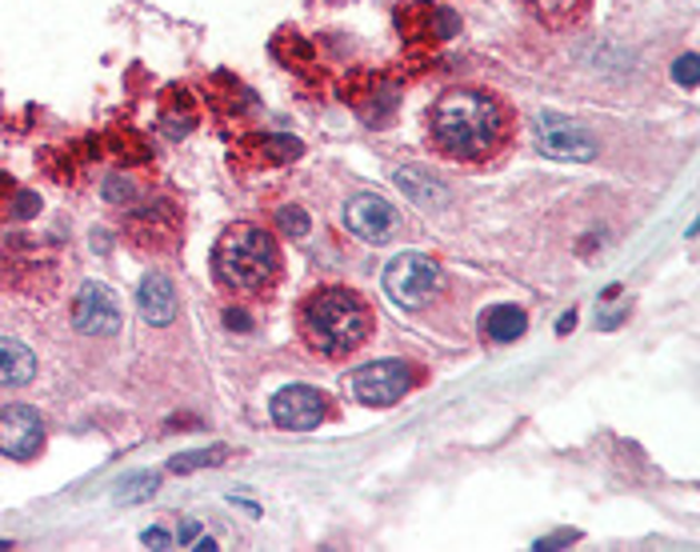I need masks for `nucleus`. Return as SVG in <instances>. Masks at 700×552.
Segmentation results:
<instances>
[{
    "instance_id": "obj_14",
    "label": "nucleus",
    "mask_w": 700,
    "mask_h": 552,
    "mask_svg": "<svg viewBox=\"0 0 700 552\" xmlns=\"http://www.w3.org/2000/svg\"><path fill=\"white\" fill-rule=\"evenodd\" d=\"M524 329H529V317H524V309H512V304H497V309H489L480 317V332H484V341L492 344L520 341Z\"/></svg>"
},
{
    "instance_id": "obj_26",
    "label": "nucleus",
    "mask_w": 700,
    "mask_h": 552,
    "mask_svg": "<svg viewBox=\"0 0 700 552\" xmlns=\"http://www.w3.org/2000/svg\"><path fill=\"white\" fill-rule=\"evenodd\" d=\"M224 321H229V329H237V332L249 329V317H244V312H240V309H232L229 317H224Z\"/></svg>"
},
{
    "instance_id": "obj_1",
    "label": "nucleus",
    "mask_w": 700,
    "mask_h": 552,
    "mask_svg": "<svg viewBox=\"0 0 700 552\" xmlns=\"http://www.w3.org/2000/svg\"><path fill=\"white\" fill-rule=\"evenodd\" d=\"M429 141L457 164L492 161L512 141V112L489 89H452L432 101Z\"/></svg>"
},
{
    "instance_id": "obj_22",
    "label": "nucleus",
    "mask_w": 700,
    "mask_h": 552,
    "mask_svg": "<svg viewBox=\"0 0 700 552\" xmlns=\"http://www.w3.org/2000/svg\"><path fill=\"white\" fill-rule=\"evenodd\" d=\"M40 212V197L37 192H17V204H12V217L17 221H32Z\"/></svg>"
},
{
    "instance_id": "obj_25",
    "label": "nucleus",
    "mask_w": 700,
    "mask_h": 552,
    "mask_svg": "<svg viewBox=\"0 0 700 552\" xmlns=\"http://www.w3.org/2000/svg\"><path fill=\"white\" fill-rule=\"evenodd\" d=\"M200 536V524L197 521H180V532H177V544H189L192 549V541Z\"/></svg>"
},
{
    "instance_id": "obj_16",
    "label": "nucleus",
    "mask_w": 700,
    "mask_h": 552,
    "mask_svg": "<svg viewBox=\"0 0 700 552\" xmlns=\"http://www.w3.org/2000/svg\"><path fill=\"white\" fill-rule=\"evenodd\" d=\"M192 129H197V109H192V104L169 101L164 109H160V132H164V137L180 141V137H189Z\"/></svg>"
},
{
    "instance_id": "obj_4",
    "label": "nucleus",
    "mask_w": 700,
    "mask_h": 552,
    "mask_svg": "<svg viewBox=\"0 0 700 552\" xmlns=\"http://www.w3.org/2000/svg\"><path fill=\"white\" fill-rule=\"evenodd\" d=\"M420 372L417 364L400 361V357H389V361H369L360 369L349 372V397L357 404H369V409H389L400 397H409L417 389Z\"/></svg>"
},
{
    "instance_id": "obj_19",
    "label": "nucleus",
    "mask_w": 700,
    "mask_h": 552,
    "mask_svg": "<svg viewBox=\"0 0 700 552\" xmlns=\"http://www.w3.org/2000/svg\"><path fill=\"white\" fill-rule=\"evenodd\" d=\"M224 461V449L217 452H192V456H172L169 469L172 472H189V469H204V464H220Z\"/></svg>"
},
{
    "instance_id": "obj_11",
    "label": "nucleus",
    "mask_w": 700,
    "mask_h": 552,
    "mask_svg": "<svg viewBox=\"0 0 700 552\" xmlns=\"http://www.w3.org/2000/svg\"><path fill=\"white\" fill-rule=\"evenodd\" d=\"M137 304H140V317L152 324V329H164V324L177 321V292H172L169 277H160V272H149L137 289Z\"/></svg>"
},
{
    "instance_id": "obj_9",
    "label": "nucleus",
    "mask_w": 700,
    "mask_h": 552,
    "mask_svg": "<svg viewBox=\"0 0 700 552\" xmlns=\"http://www.w3.org/2000/svg\"><path fill=\"white\" fill-rule=\"evenodd\" d=\"M269 412H272V424H277V429L309 432L324 421L329 401H324L317 389H309V384H289V389H280L269 401Z\"/></svg>"
},
{
    "instance_id": "obj_13",
    "label": "nucleus",
    "mask_w": 700,
    "mask_h": 552,
    "mask_svg": "<svg viewBox=\"0 0 700 552\" xmlns=\"http://www.w3.org/2000/svg\"><path fill=\"white\" fill-rule=\"evenodd\" d=\"M524 4H529V12L544 29H557V32L577 29L592 9V0H524Z\"/></svg>"
},
{
    "instance_id": "obj_12",
    "label": "nucleus",
    "mask_w": 700,
    "mask_h": 552,
    "mask_svg": "<svg viewBox=\"0 0 700 552\" xmlns=\"http://www.w3.org/2000/svg\"><path fill=\"white\" fill-rule=\"evenodd\" d=\"M37 377V357H32L29 344L12 341V337H0V384L4 389H24Z\"/></svg>"
},
{
    "instance_id": "obj_8",
    "label": "nucleus",
    "mask_w": 700,
    "mask_h": 552,
    "mask_svg": "<svg viewBox=\"0 0 700 552\" xmlns=\"http://www.w3.org/2000/svg\"><path fill=\"white\" fill-rule=\"evenodd\" d=\"M72 324L84 337H112L120 329V301L109 284L89 281L72 301Z\"/></svg>"
},
{
    "instance_id": "obj_2",
    "label": "nucleus",
    "mask_w": 700,
    "mask_h": 552,
    "mask_svg": "<svg viewBox=\"0 0 700 552\" xmlns=\"http://www.w3.org/2000/svg\"><path fill=\"white\" fill-rule=\"evenodd\" d=\"M372 332V309L360 292L344 289V284H329L304 297L300 304V341L309 344V352L324 357V361H340L357 352L369 341Z\"/></svg>"
},
{
    "instance_id": "obj_18",
    "label": "nucleus",
    "mask_w": 700,
    "mask_h": 552,
    "mask_svg": "<svg viewBox=\"0 0 700 552\" xmlns=\"http://www.w3.org/2000/svg\"><path fill=\"white\" fill-rule=\"evenodd\" d=\"M277 224L289 232V237H304V232H309V212L297 209V204H289V209H277Z\"/></svg>"
},
{
    "instance_id": "obj_15",
    "label": "nucleus",
    "mask_w": 700,
    "mask_h": 552,
    "mask_svg": "<svg viewBox=\"0 0 700 552\" xmlns=\"http://www.w3.org/2000/svg\"><path fill=\"white\" fill-rule=\"evenodd\" d=\"M244 149H252V157H260V164H289L292 157L304 152V144L292 141V137H269V132H257L244 141Z\"/></svg>"
},
{
    "instance_id": "obj_10",
    "label": "nucleus",
    "mask_w": 700,
    "mask_h": 552,
    "mask_svg": "<svg viewBox=\"0 0 700 552\" xmlns=\"http://www.w3.org/2000/svg\"><path fill=\"white\" fill-rule=\"evenodd\" d=\"M344 229L352 237L369 244H384L397 232V209H392L384 197H372V192H360L344 204Z\"/></svg>"
},
{
    "instance_id": "obj_5",
    "label": "nucleus",
    "mask_w": 700,
    "mask_h": 552,
    "mask_svg": "<svg viewBox=\"0 0 700 552\" xmlns=\"http://www.w3.org/2000/svg\"><path fill=\"white\" fill-rule=\"evenodd\" d=\"M440 289V264L424 252H400L397 261L384 269V292L404 312H417L437 297Z\"/></svg>"
},
{
    "instance_id": "obj_7",
    "label": "nucleus",
    "mask_w": 700,
    "mask_h": 552,
    "mask_svg": "<svg viewBox=\"0 0 700 552\" xmlns=\"http://www.w3.org/2000/svg\"><path fill=\"white\" fill-rule=\"evenodd\" d=\"M537 149L552 161H592L597 157V141L589 129H580L569 117H540L537 124Z\"/></svg>"
},
{
    "instance_id": "obj_3",
    "label": "nucleus",
    "mask_w": 700,
    "mask_h": 552,
    "mask_svg": "<svg viewBox=\"0 0 700 552\" xmlns=\"http://www.w3.org/2000/svg\"><path fill=\"white\" fill-rule=\"evenodd\" d=\"M212 272L224 289L240 297H257L272 289L280 277V244L269 229L260 224H232L212 249Z\"/></svg>"
},
{
    "instance_id": "obj_24",
    "label": "nucleus",
    "mask_w": 700,
    "mask_h": 552,
    "mask_svg": "<svg viewBox=\"0 0 700 552\" xmlns=\"http://www.w3.org/2000/svg\"><path fill=\"white\" fill-rule=\"evenodd\" d=\"M569 541H577V532H557V536H540L532 549H564Z\"/></svg>"
},
{
    "instance_id": "obj_20",
    "label": "nucleus",
    "mask_w": 700,
    "mask_h": 552,
    "mask_svg": "<svg viewBox=\"0 0 700 552\" xmlns=\"http://www.w3.org/2000/svg\"><path fill=\"white\" fill-rule=\"evenodd\" d=\"M672 81L684 84V89H697V57H692V52H684V57L672 64Z\"/></svg>"
},
{
    "instance_id": "obj_21",
    "label": "nucleus",
    "mask_w": 700,
    "mask_h": 552,
    "mask_svg": "<svg viewBox=\"0 0 700 552\" xmlns=\"http://www.w3.org/2000/svg\"><path fill=\"white\" fill-rule=\"evenodd\" d=\"M104 201H112V204L132 201V181H124V177H109V181H104Z\"/></svg>"
},
{
    "instance_id": "obj_6",
    "label": "nucleus",
    "mask_w": 700,
    "mask_h": 552,
    "mask_svg": "<svg viewBox=\"0 0 700 552\" xmlns=\"http://www.w3.org/2000/svg\"><path fill=\"white\" fill-rule=\"evenodd\" d=\"M44 449V421L29 404H9L0 409V456L9 461H32Z\"/></svg>"
},
{
    "instance_id": "obj_23",
    "label": "nucleus",
    "mask_w": 700,
    "mask_h": 552,
    "mask_svg": "<svg viewBox=\"0 0 700 552\" xmlns=\"http://www.w3.org/2000/svg\"><path fill=\"white\" fill-rule=\"evenodd\" d=\"M144 544H149V549H172V532L169 529H149L144 532Z\"/></svg>"
},
{
    "instance_id": "obj_17",
    "label": "nucleus",
    "mask_w": 700,
    "mask_h": 552,
    "mask_svg": "<svg viewBox=\"0 0 700 552\" xmlns=\"http://www.w3.org/2000/svg\"><path fill=\"white\" fill-rule=\"evenodd\" d=\"M397 184L404 192H409L412 201H420V204H440V184L432 181V177H424V172H417V169H400L397 172Z\"/></svg>"
}]
</instances>
